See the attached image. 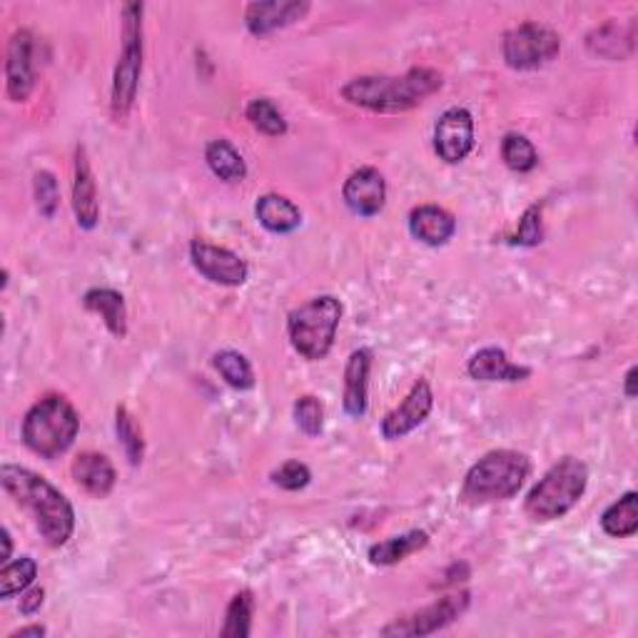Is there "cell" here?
Instances as JSON below:
<instances>
[{"instance_id": "27", "label": "cell", "mask_w": 638, "mask_h": 638, "mask_svg": "<svg viewBox=\"0 0 638 638\" xmlns=\"http://www.w3.org/2000/svg\"><path fill=\"white\" fill-rule=\"evenodd\" d=\"M35 577H38V563L31 556H21V559L3 563V569H0V599H13L15 594L29 591Z\"/></svg>"}, {"instance_id": "5", "label": "cell", "mask_w": 638, "mask_h": 638, "mask_svg": "<svg viewBox=\"0 0 638 638\" xmlns=\"http://www.w3.org/2000/svg\"><path fill=\"white\" fill-rule=\"evenodd\" d=\"M589 487V467L577 457H563L536 481L526 497V516L532 522H556L579 504Z\"/></svg>"}, {"instance_id": "26", "label": "cell", "mask_w": 638, "mask_h": 638, "mask_svg": "<svg viewBox=\"0 0 638 638\" xmlns=\"http://www.w3.org/2000/svg\"><path fill=\"white\" fill-rule=\"evenodd\" d=\"M205 160L215 178L225 182H242L248 178V166H244L242 155L237 152L227 140H213L205 148Z\"/></svg>"}, {"instance_id": "14", "label": "cell", "mask_w": 638, "mask_h": 638, "mask_svg": "<svg viewBox=\"0 0 638 638\" xmlns=\"http://www.w3.org/2000/svg\"><path fill=\"white\" fill-rule=\"evenodd\" d=\"M344 203L354 215L375 217L387 203V182L377 168H360L344 182Z\"/></svg>"}, {"instance_id": "33", "label": "cell", "mask_w": 638, "mask_h": 638, "mask_svg": "<svg viewBox=\"0 0 638 638\" xmlns=\"http://www.w3.org/2000/svg\"><path fill=\"white\" fill-rule=\"evenodd\" d=\"M33 193H35V205H38L43 217H56L58 205H60V190L58 180L53 172L41 170L33 175Z\"/></svg>"}, {"instance_id": "11", "label": "cell", "mask_w": 638, "mask_h": 638, "mask_svg": "<svg viewBox=\"0 0 638 638\" xmlns=\"http://www.w3.org/2000/svg\"><path fill=\"white\" fill-rule=\"evenodd\" d=\"M434 407V391L430 381L419 379L409 395L399 402L391 412L381 419V436L389 442L405 440L407 434H412L419 424L426 422Z\"/></svg>"}, {"instance_id": "18", "label": "cell", "mask_w": 638, "mask_h": 638, "mask_svg": "<svg viewBox=\"0 0 638 638\" xmlns=\"http://www.w3.org/2000/svg\"><path fill=\"white\" fill-rule=\"evenodd\" d=\"M369 372H372V352L367 348L352 352L348 360V367H344V412L354 419L367 414Z\"/></svg>"}, {"instance_id": "39", "label": "cell", "mask_w": 638, "mask_h": 638, "mask_svg": "<svg viewBox=\"0 0 638 638\" xmlns=\"http://www.w3.org/2000/svg\"><path fill=\"white\" fill-rule=\"evenodd\" d=\"M48 631H45V626H25V628H18V631H13L11 636L8 638H29V636H35V638H41V636H45Z\"/></svg>"}, {"instance_id": "40", "label": "cell", "mask_w": 638, "mask_h": 638, "mask_svg": "<svg viewBox=\"0 0 638 638\" xmlns=\"http://www.w3.org/2000/svg\"><path fill=\"white\" fill-rule=\"evenodd\" d=\"M0 539H3V563H8L11 561V549H13V544H11V532H8V528H3V532H0Z\"/></svg>"}, {"instance_id": "28", "label": "cell", "mask_w": 638, "mask_h": 638, "mask_svg": "<svg viewBox=\"0 0 638 638\" xmlns=\"http://www.w3.org/2000/svg\"><path fill=\"white\" fill-rule=\"evenodd\" d=\"M215 369L220 372V377L227 385L235 389H252L254 387V372L244 354L235 350H223L213 357Z\"/></svg>"}, {"instance_id": "17", "label": "cell", "mask_w": 638, "mask_h": 638, "mask_svg": "<svg viewBox=\"0 0 638 638\" xmlns=\"http://www.w3.org/2000/svg\"><path fill=\"white\" fill-rule=\"evenodd\" d=\"M309 11V3H299V0H270V3H250L244 11V23L252 35H267L277 29L299 21Z\"/></svg>"}, {"instance_id": "23", "label": "cell", "mask_w": 638, "mask_h": 638, "mask_svg": "<svg viewBox=\"0 0 638 638\" xmlns=\"http://www.w3.org/2000/svg\"><path fill=\"white\" fill-rule=\"evenodd\" d=\"M589 50L594 56L611 58V60H622L628 58L634 53V25L622 29L618 23H606L589 35Z\"/></svg>"}, {"instance_id": "31", "label": "cell", "mask_w": 638, "mask_h": 638, "mask_svg": "<svg viewBox=\"0 0 638 638\" xmlns=\"http://www.w3.org/2000/svg\"><path fill=\"white\" fill-rule=\"evenodd\" d=\"M244 115H248L252 127H258L260 133L270 135V138H280V135L287 133L285 115H282L277 111V105L267 98H254L248 105V111H244Z\"/></svg>"}, {"instance_id": "21", "label": "cell", "mask_w": 638, "mask_h": 638, "mask_svg": "<svg viewBox=\"0 0 638 638\" xmlns=\"http://www.w3.org/2000/svg\"><path fill=\"white\" fill-rule=\"evenodd\" d=\"M254 215H258V220L264 230H270L275 235L295 232L297 227L303 225V213H299V207L292 203V200L282 197L277 193L262 195L258 200V205H254Z\"/></svg>"}, {"instance_id": "19", "label": "cell", "mask_w": 638, "mask_h": 638, "mask_svg": "<svg viewBox=\"0 0 638 638\" xmlns=\"http://www.w3.org/2000/svg\"><path fill=\"white\" fill-rule=\"evenodd\" d=\"M409 230H412L417 240L432 244V248H440V244L449 242L454 232H457V220L440 205H422L414 207L412 215H409Z\"/></svg>"}, {"instance_id": "10", "label": "cell", "mask_w": 638, "mask_h": 638, "mask_svg": "<svg viewBox=\"0 0 638 638\" xmlns=\"http://www.w3.org/2000/svg\"><path fill=\"white\" fill-rule=\"evenodd\" d=\"M190 260H193L200 275L223 287H240L250 275L248 262L240 254L205 240H193V244H190Z\"/></svg>"}, {"instance_id": "22", "label": "cell", "mask_w": 638, "mask_h": 638, "mask_svg": "<svg viewBox=\"0 0 638 638\" xmlns=\"http://www.w3.org/2000/svg\"><path fill=\"white\" fill-rule=\"evenodd\" d=\"M83 305H86V309H90V312L100 315V319H103L113 337H117V340H125L127 307H125V297L121 295V292L107 289V287L88 289L83 295Z\"/></svg>"}, {"instance_id": "29", "label": "cell", "mask_w": 638, "mask_h": 638, "mask_svg": "<svg viewBox=\"0 0 638 638\" xmlns=\"http://www.w3.org/2000/svg\"><path fill=\"white\" fill-rule=\"evenodd\" d=\"M252 611H254V599L252 591H240L235 594L230 606H227L225 614V626L220 636L225 638H244L252 631Z\"/></svg>"}, {"instance_id": "24", "label": "cell", "mask_w": 638, "mask_h": 638, "mask_svg": "<svg viewBox=\"0 0 638 638\" xmlns=\"http://www.w3.org/2000/svg\"><path fill=\"white\" fill-rule=\"evenodd\" d=\"M426 544H430V534L414 528V532L395 536V539H387L372 546L369 561L377 563V567H391V563H399V561H405L407 556L422 551Z\"/></svg>"}, {"instance_id": "3", "label": "cell", "mask_w": 638, "mask_h": 638, "mask_svg": "<svg viewBox=\"0 0 638 638\" xmlns=\"http://www.w3.org/2000/svg\"><path fill=\"white\" fill-rule=\"evenodd\" d=\"M528 474H532V462L526 454L514 449L489 452L467 471L459 497L469 506L506 501L519 494Z\"/></svg>"}, {"instance_id": "38", "label": "cell", "mask_w": 638, "mask_h": 638, "mask_svg": "<svg viewBox=\"0 0 638 638\" xmlns=\"http://www.w3.org/2000/svg\"><path fill=\"white\" fill-rule=\"evenodd\" d=\"M636 381H638V367H631L626 372V379H624V395L628 399L636 397Z\"/></svg>"}, {"instance_id": "7", "label": "cell", "mask_w": 638, "mask_h": 638, "mask_svg": "<svg viewBox=\"0 0 638 638\" xmlns=\"http://www.w3.org/2000/svg\"><path fill=\"white\" fill-rule=\"evenodd\" d=\"M143 3L123 5V50L117 58L111 93V111L115 121H125L133 111L143 72Z\"/></svg>"}, {"instance_id": "25", "label": "cell", "mask_w": 638, "mask_h": 638, "mask_svg": "<svg viewBox=\"0 0 638 638\" xmlns=\"http://www.w3.org/2000/svg\"><path fill=\"white\" fill-rule=\"evenodd\" d=\"M601 528L614 539H628L638 532V494L628 491L618 501L611 504L601 516Z\"/></svg>"}, {"instance_id": "16", "label": "cell", "mask_w": 638, "mask_h": 638, "mask_svg": "<svg viewBox=\"0 0 638 638\" xmlns=\"http://www.w3.org/2000/svg\"><path fill=\"white\" fill-rule=\"evenodd\" d=\"M72 479L76 485L86 491V494L95 499H105L115 487V467L105 454L83 452L72 459Z\"/></svg>"}, {"instance_id": "35", "label": "cell", "mask_w": 638, "mask_h": 638, "mask_svg": "<svg viewBox=\"0 0 638 638\" xmlns=\"http://www.w3.org/2000/svg\"><path fill=\"white\" fill-rule=\"evenodd\" d=\"M272 481H275L280 489L299 491V489H305L309 481H312V471H309L307 464L289 459V462L282 464L280 469L272 471Z\"/></svg>"}, {"instance_id": "12", "label": "cell", "mask_w": 638, "mask_h": 638, "mask_svg": "<svg viewBox=\"0 0 638 638\" xmlns=\"http://www.w3.org/2000/svg\"><path fill=\"white\" fill-rule=\"evenodd\" d=\"M474 148V117L467 107H449L434 127V150L444 162L457 166Z\"/></svg>"}, {"instance_id": "1", "label": "cell", "mask_w": 638, "mask_h": 638, "mask_svg": "<svg viewBox=\"0 0 638 638\" xmlns=\"http://www.w3.org/2000/svg\"><path fill=\"white\" fill-rule=\"evenodd\" d=\"M0 485L15 499V504H21L33 516L45 544L60 549L70 542L72 532H76V512H72L70 501L48 479L25 467H18V464H3Z\"/></svg>"}, {"instance_id": "4", "label": "cell", "mask_w": 638, "mask_h": 638, "mask_svg": "<svg viewBox=\"0 0 638 638\" xmlns=\"http://www.w3.org/2000/svg\"><path fill=\"white\" fill-rule=\"evenodd\" d=\"M80 417L62 395H45L23 419V442L43 459H58L76 442Z\"/></svg>"}, {"instance_id": "8", "label": "cell", "mask_w": 638, "mask_h": 638, "mask_svg": "<svg viewBox=\"0 0 638 638\" xmlns=\"http://www.w3.org/2000/svg\"><path fill=\"white\" fill-rule=\"evenodd\" d=\"M504 60L514 70H536L551 62L561 50V38L539 23H522L504 35Z\"/></svg>"}, {"instance_id": "6", "label": "cell", "mask_w": 638, "mask_h": 638, "mask_svg": "<svg viewBox=\"0 0 638 638\" xmlns=\"http://www.w3.org/2000/svg\"><path fill=\"white\" fill-rule=\"evenodd\" d=\"M342 319V305L340 299L332 295H322L305 303L303 307H297L295 312L289 315L287 332L289 342L305 360H324L330 354L337 327H340Z\"/></svg>"}, {"instance_id": "36", "label": "cell", "mask_w": 638, "mask_h": 638, "mask_svg": "<svg viewBox=\"0 0 638 638\" xmlns=\"http://www.w3.org/2000/svg\"><path fill=\"white\" fill-rule=\"evenodd\" d=\"M544 240V225H542V205L526 207V213L519 220V230L514 235L516 244H524V248H534Z\"/></svg>"}, {"instance_id": "15", "label": "cell", "mask_w": 638, "mask_h": 638, "mask_svg": "<svg viewBox=\"0 0 638 638\" xmlns=\"http://www.w3.org/2000/svg\"><path fill=\"white\" fill-rule=\"evenodd\" d=\"M72 213L83 230H93L100 220L98 185L86 145L76 148V172H72Z\"/></svg>"}, {"instance_id": "9", "label": "cell", "mask_w": 638, "mask_h": 638, "mask_svg": "<svg viewBox=\"0 0 638 638\" xmlns=\"http://www.w3.org/2000/svg\"><path fill=\"white\" fill-rule=\"evenodd\" d=\"M469 601H471L469 591H454V594L434 601V604L419 608V611H414V614L391 622L389 626L381 628V636L414 638V636L436 634L440 628L457 622L464 611L469 608Z\"/></svg>"}, {"instance_id": "30", "label": "cell", "mask_w": 638, "mask_h": 638, "mask_svg": "<svg viewBox=\"0 0 638 638\" xmlns=\"http://www.w3.org/2000/svg\"><path fill=\"white\" fill-rule=\"evenodd\" d=\"M501 158H504L506 168L514 172H532L539 166V152H536L532 140L519 133H509L506 138L501 140Z\"/></svg>"}, {"instance_id": "37", "label": "cell", "mask_w": 638, "mask_h": 638, "mask_svg": "<svg viewBox=\"0 0 638 638\" xmlns=\"http://www.w3.org/2000/svg\"><path fill=\"white\" fill-rule=\"evenodd\" d=\"M43 599H45V591H43V589H29V591H23V599H21V614H23V616L38 614L41 606H43Z\"/></svg>"}, {"instance_id": "34", "label": "cell", "mask_w": 638, "mask_h": 638, "mask_svg": "<svg viewBox=\"0 0 638 638\" xmlns=\"http://www.w3.org/2000/svg\"><path fill=\"white\" fill-rule=\"evenodd\" d=\"M295 422L307 436H319L324 430V407L317 397L305 395L295 402Z\"/></svg>"}, {"instance_id": "13", "label": "cell", "mask_w": 638, "mask_h": 638, "mask_svg": "<svg viewBox=\"0 0 638 638\" xmlns=\"http://www.w3.org/2000/svg\"><path fill=\"white\" fill-rule=\"evenodd\" d=\"M33 33L15 31L5 53V90L13 103H25L35 88V68H33Z\"/></svg>"}, {"instance_id": "2", "label": "cell", "mask_w": 638, "mask_h": 638, "mask_svg": "<svg viewBox=\"0 0 638 638\" xmlns=\"http://www.w3.org/2000/svg\"><path fill=\"white\" fill-rule=\"evenodd\" d=\"M442 72L432 68H412L405 76H362L342 88L350 105L372 113H405L422 105L442 88Z\"/></svg>"}, {"instance_id": "20", "label": "cell", "mask_w": 638, "mask_h": 638, "mask_svg": "<svg viewBox=\"0 0 638 638\" xmlns=\"http://www.w3.org/2000/svg\"><path fill=\"white\" fill-rule=\"evenodd\" d=\"M467 372L471 379H479V381H522L532 375V369L528 367H519V364L509 362L506 352L499 348L479 350L469 360Z\"/></svg>"}, {"instance_id": "32", "label": "cell", "mask_w": 638, "mask_h": 638, "mask_svg": "<svg viewBox=\"0 0 638 638\" xmlns=\"http://www.w3.org/2000/svg\"><path fill=\"white\" fill-rule=\"evenodd\" d=\"M115 432H117V440H121L123 449H125V457L130 459L133 467H138L145 457V440H143L138 422H135V417L127 412V407H117Z\"/></svg>"}]
</instances>
